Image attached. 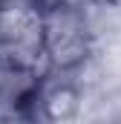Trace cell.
Returning <instances> with one entry per match:
<instances>
[{
    "label": "cell",
    "mask_w": 121,
    "mask_h": 124,
    "mask_svg": "<svg viewBox=\"0 0 121 124\" xmlns=\"http://www.w3.org/2000/svg\"><path fill=\"white\" fill-rule=\"evenodd\" d=\"M104 3H110V6H121V0H104Z\"/></svg>",
    "instance_id": "obj_5"
},
{
    "label": "cell",
    "mask_w": 121,
    "mask_h": 124,
    "mask_svg": "<svg viewBox=\"0 0 121 124\" xmlns=\"http://www.w3.org/2000/svg\"><path fill=\"white\" fill-rule=\"evenodd\" d=\"M0 55L49 72L43 61V0H0Z\"/></svg>",
    "instance_id": "obj_2"
},
{
    "label": "cell",
    "mask_w": 121,
    "mask_h": 124,
    "mask_svg": "<svg viewBox=\"0 0 121 124\" xmlns=\"http://www.w3.org/2000/svg\"><path fill=\"white\" fill-rule=\"evenodd\" d=\"M98 3L43 0V61L49 72H75L98 52Z\"/></svg>",
    "instance_id": "obj_1"
},
{
    "label": "cell",
    "mask_w": 121,
    "mask_h": 124,
    "mask_svg": "<svg viewBox=\"0 0 121 124\" xmlns=\"http://www.w3.org/2000/svg\"><path fill=\"white\" fill-rule=\"evenodd\" d=\"M46 72L0 55V118H32V101Z\"/></svg>",
    "instance_id": "obj_4"
},
{
    "label": "cell",
    "mask_w": 121,
    "mask_h": 124,
    "mask_svg": "<svg viewBox=\"0 0 121 124\" xmlns=\"http://www.w3.org/2000/svg\"><path fill=\"white\" fill-rule=\"evenodd\" d=\"M87 90L72 72H46L32 101V118L40 121H75L84 113Z\"/></svg>",
    "instance_id": "obj_3"
}]
</instances>
